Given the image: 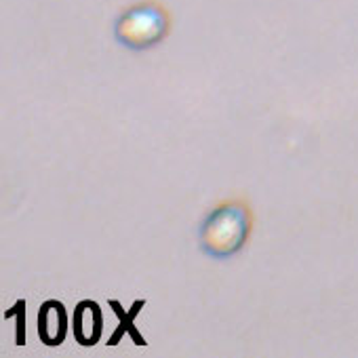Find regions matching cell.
<instances>
[{
    "instance_id": "obj_2",
    "label": "cell",
    "mask_w": 358,
    "mask_h": 358,
    "mask_svg": "<svg viewBox=\"0 0 358 358\" xmlns=\"http://www.w3.org/2000/svg\"><path fill=\"white\" fill-rule=\"evenodd\" d=\"M171 20L169 13L156 3H141L127 9L114 24V38L131 49L145 51L162 43L169 34Z\"/></svg>"
},
{
    "instance_id": "obj_4",
    "label": "cell",
    "mask_w": 358,
    "mask_h": 358,
    "mask_svg": "<svg viewBox=\"0 0 358 358\" xmlns=\"http://www.w3.org/2000/svg\"><path fill=\"white\" fill-rule=\"evenodd\" d=\"M103 314L101 306L93 299H83L76 303L72 314V333L80 345H95L101 339Z\"/></svg>"
},
{
    "instance_id": "obj_3",
    "label": "cell",
    "mask_w": 358,
    "mask_h": 358,
    "mask_svg": "<svg viewBox=\"0 0 358 358\" xmlns=\"http://www.w3.org/2000/svg\"><path fill=\"white\" fill-rule=\"evenodd\" d=\"M36 331L45 345H59L70 331V316L62 301L47 299L36 316Z\"/></svg>"
},
{
    "instance_id": "obj_5",
    "label": "cell",
    "mask_w": 358,
    "mask_h": 358,
    "mask_svg": "<svg viewBox=\"0 0 358 358\" xmlns=\"http://www.w3.org/2000/svg\"><path fill=\"white\" fill-rule=\"evenodd\" d=\"M112 308H114V312H116V316L120 318V327L116 329V333L112 335V339L108 341L110 345H116L118 343V337H122L127 331H131V335H133V339H135V343H139V345H145V341H143V337L135 331V327H133V318L141 312V308L145 306V299H139V301H135L133 306H131V310L129 312H124V310H120V303L118 301H114V299H110L108 301Z\"/></svg>"
},
{
    "instance_id": "obj_1",
    "label": "cell",
    "mask_w": 358,
    "mask_h": 358,
    "mask_svg": "<svg viewBox=\"0 0 358 358\" xmlns=\"http://www.w3.org/2000/svg\"><path fill=\"white\" fill-rule=\"evenodd\" d=\"M251 226L253 217L245 203H222L203 220L199 228L201 251L213 259H228L247 245Z\"/></svg>"
}]
</instances>
